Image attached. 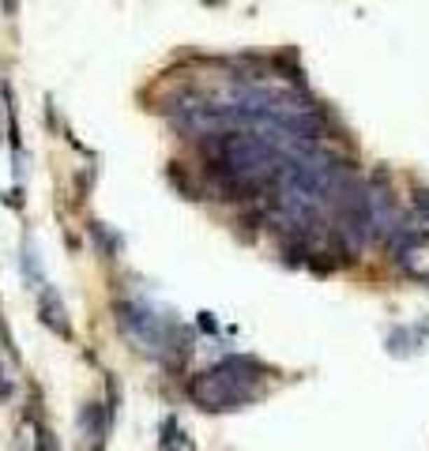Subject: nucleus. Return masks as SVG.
<instances>
[{
    "label": "nucleus",
    "mask_w": 429,
    "mask_h": 451,
    "mask_svg": "<svg viewBox=\"0 0 429 451\" xmlns=\"http://www.w3.org/2000/svg\"><path fill=\"white\" fill-rule=\"evenodd\" d=\"M260 361L245 357V354H230L226 361H218L215 368L199 373L188 380V399L207 410V414H223V410H237L253 399V384L260 373Z\"/></svg>",
    "instance_id": "1"
},
{
    "label": "nucleus",
    "mask_w": 429,
    "mask_h": 451,
    "mask_svg": "<svg viewBox=\"0 0 429 451\" xmlns=\"http://www.w3.org/2000/svg\"><path fill=\"white\" fill-rule=\"evenodd\" d=\"M117 327H121V335L136 350H143V354H151V357H166L169 350H185L181 346V327H177L174 320L151 313V308L136 305V301H121V305H117Z\"/></svg>",
    "instance_id": "2"
},
{
    "label": "nucleus",
    "mask_w": 429,
    "mask_h": 451,
    "mask_svg": "<svg viewBox=\"0 0 429 451\" xmlns=\"http://www.w3.org/2000/svg\"><path fill=\"white\" fill-rule=\"evenodd\" d=\"M388 245H392V252H395L399 271H403L407 278H414V282L429 286V234L399 226L395 234L388 237Z\"/></svg>",
    "instance_id": "3"
},
{
    "label": "nucleus",
    "mask_w": 429,
    "mask_h": 451,
    "mask_svg": "<svg viewBox=\"0 0 429 451\" xmlns=\"http://www.w3.org/2000/svg\"><path fill=\"white\" fill-rule=\"evenodd\" d=\"M38 320L53 331L57 338H64V343H72L76 338V331H72V324H68V308H64V301H61V294H57L49 282H42L38 286Z\"/></svg>",
    "instance_id": "4"
},
{
    "label": "nucleus",
    "mask_w": 429,
    "mask_h": 451,
    "mask_svg": "<svg viewBox=\"0 0 429 451\" xmlns=\"http://www.w3.org/2000/svg\"><path fill=\"white\" fill-rule=\"evenodd\" d=\"M162 451H185V433L177 429V417L162 421Z\"/></svg>",
    "instance_id": "5"
},
{
    "label": "nucleus",
    "mask_w": 429,
    "mask_h": 451,
    "mask_svg": "<svg viewBox=\"0 0 429 451\" xmlns=\"http://www.w3.org/2000/svg\"><path fill=\"white\" fill-rule=\"evenodd\" d=\"M34 451H57V436H53V429H49L45 421L34 425Z\"/></svg>",
    "instance_id": "6"
},
{
    "label": "nucleus",
    "mask_w": 429,
    "mask_h": 451,
    "mask_svg": "<svg viewBox=\"0 0 429 451\" xmlns=\"http://www.w3.org/2000/svg\"><path fill=\"white\" fill-rule=\"evenodd\" d=\"M414 210H418V218L429 226V188H414Z\"/></svg>",
    "instance_id": "7"
},
{
    "label": "nucleus",
    "mask_w": 429,
    "mask_h": 451,
    "mask_svg": "<svg viewBox=\"0 0 429 451\" xmlns=\"http://www.w3.org/2000/svg\"><path fill=\"white\" fill-rule=\"evenodd\" d=\"M12 395V384H8V376H4V365H0V399H8Z\"/></svg>",
    "instance_id": "8"
},
{
    "label": "nucleus",
    "mask_w": 429,
    "mask_h": 451,
    "mask_svg": "<svg viewBox=\"0 0 429 451\" xmlns=\"http://www.w3.org/2000/svg\"><path fill=\"white\" fill-rule=\"evenodd\" d=\"M4 12H15V0H4Z\"/></svg>",
    "instance_id": "9"
}]
</instances>
